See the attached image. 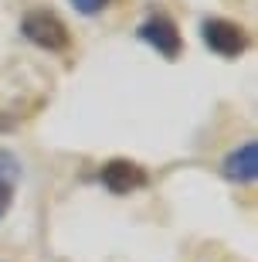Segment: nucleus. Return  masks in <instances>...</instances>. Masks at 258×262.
I'll return each mask as SVG.
<instances>
[{
  "label": "nucleus",
  "mask_w": 258,
  "mask_h": 262,
  "mask_svg": "<svg viewBox=\"0 0 258 262\" xmlns=\"http://www.w3.org/2000/svg\"><path fill=\"white\" fill-rule=\"evenodd\" d=\"M221 174L228 177V181H234V184H251L258 177V146H255V140L241 143L238 150H231V154L224 157V164H221Z\"/></svg>",
  "instance_id": "39448f33"
},
{
  "label": "nucleus",
  "mask_w": 258,
  "mask_h": 262,
  "mask_svg": "<svg viewBox=\"0 0 258 262\" xmlns=\"http://www.w3.org/2000/svg\"><path fill=\"white\" fill-rule=\"evenodd\" d=\"M72 7H75L78 14L92 17V14H102V10L109 7V0H72Z\"/></svg>",
  "instance_id": "0eeeda50"
},
{
  "label": "nucleus",
  "mask_w": 258,
  "mask_h": 262,
  "mask_svg": "<svg viewBox=\"0 0 258 262\" xmlns=\"http://www.w3.org/2000/svg\"><path fill=\"white\" fill-rule=\"evenodd\" d=\"M201 38L214 55H221V58H238L241 51L248 48L245 28L234 24V20H228V17H207L201 24Z\"/></svg>",
  "instance_id": "f03ea898"
},
{
  "label": "nucleus",
  "mask_w": 258,
  "mask_h": 262,
  "mask_svg": "<svg viewBox=\"0 0 258 262\" xmlns=\"http://www.w3.org/2000/svg\"><path fill=\"white\" fill-rule=\"evenodd\" d=\"M20 34L31 45H38L41 51H68V45H72L65 20L58 17L55 10H28L24 20H20Z\"/></svg>",
  "instance_id": "f257e3e1"
},
{
  "label": "nucleus",
  "mask_w": 258,
  "mask_h": 262,
  "mask_svg": "<svg viewBox=\"0 0 258 262\" xmlns=\"http://www.w3.org/2000/svg\"><path fill=\"white\" fill-rule=\"evenodd\" d=\"M99 181H102V187H105V191H112V194H133V191L146 187V181H150V177H146V170L139 164L115 157V160L102 164Z\"/></svg>",
  "instance_id": "20e7f679"
},
{
  "label": "nucleus",
  "mask_w": 258,
  "mask_h": 262,
  "mask_svg": "<svg viewBox=\"0 0 258 262\" xmlns=\"http://www.w3.org/2000/svg\"><path fill=\"white\" fill-rule=\"evenodd\" d=\"M17 181H20V160L10 154L7 146H0V222H4V214H7L10 204H14Z\"/></svg>",
  "instance_id": "423d86ee"
},
{
  "label": "nucleus",
  "mask_w": 258,
  "mask_h": 262,
  "mask_svg": "<svg viewBox=\"0 0 258 262\" xmlns=\"http://www.w3.org/2000/svg\"><path fill=\"white\" fill-rule=\"evenodd\" d=\"M139 41H146L153 51H160L163 58H180L183 51V38L180 31H177V20L167 17V14H153V17H146L143 24H139Z\"/></svg>",
  "instance_id": "7ed1b4c3"
}]
</instances>
